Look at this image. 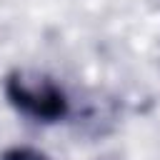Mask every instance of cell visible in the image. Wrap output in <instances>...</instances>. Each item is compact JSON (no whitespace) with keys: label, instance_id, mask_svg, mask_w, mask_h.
I'll list each match as a JSON object with an SVG mask.
<instances>
[{"label":"cell","instance_id":"6da1fadb","mask_svg":"<svg viewBox=\"0 0 160 160\" xmlns=\"http://www.w3.org/2000/svg\"><path fill=\"white\" fill-rule=\"evenodd\" d=\"M5 98L18 112L38 122H58L70 110L68 95L58 82L25 70H15L5 78Z\"/></svg>","mask_w":160,"mask_h":160},{"label":"cell","instance_id":"7a4b0ae2","mask_svg":"<svg viewBox=\"0 0 160 160\" xmlns=\"http://www.w3.org/2000/svg\"><path fill=\"white\" fill-rule=\"evenodd\" d=\"M0 160H50L45 152L35 150V148H25V145H18V148H8Z\"/></svg>","mask_w":160,"mask_h":160}]
</instances>
